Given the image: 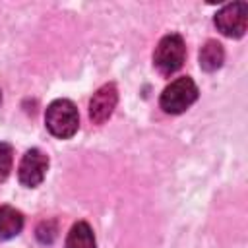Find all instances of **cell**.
I'll return each instance as SVG.
<instances>
[{"instance_id":"3","label":"cell","mask_w":248,"mask_h":248,"mask_svg":"<svg viewBox=\"0 0 248 248\" xmlns=\"http://www.w3.org/2000/svg\"><path fill=\"white\" fill-rule=\"evenodd\" d=\"M184 58H186V45H184L182 35L169 33L155 46L153 66L163 76H170V74H174V72H178L182 68Z\"/></svg>"},{"instance_id":"1","label":"cell","mask_w":248,"mask_h":248,"mask_svg":"<svg viewBox=\"0 0 248 248\" xmlns=\"http://www.w3.org/2000/svg\"><path fill=\"white\" fill-rule=\"evenodd\" d=\"M46 130L60 140L72 138L79 128V114L70 99H56L46 107L45 112Z\"/></svg>"},{"instance_id":"7","label":"cell","mask_w":248,"mask_h":248,"mask_svg":"<svg viewBox=\"0 0 248 248\" xmlns=\"http://www.w3.org/2000/svg\"><path fill=\"white\" fill-rule=\"evenodd\" d=\"M23 229V213L12 205H0V240L17 236Z\"/></svg>"},{"instance_id":"6","label":"cell","mask_w":248,"mask_h":248,"mask_svg":"<svg viewBox=\"0 0 248 248\" xmlns=\"http://www.w3.org/2000/svg\"><path fill=\"white\" fill-rule=\"evenodd\" d=\"M118 103V89L114 83H105L101 85L91 101H89V118L93 120V124H103L110 118V114L114 112Z\"/></svg>"},{"instance_id":"9","label":"cell","mask_w":248,"mask_h":248,"mask_svg":"<svg viewBox=\"0 0 248 248\" xmlns=\"http://www.w3.org/2000/svg\"><path fill=\"white\" fill-rule=\"evenodd\" d=\"M64 248H97L95 234H93V229L89 227V223H85V221L74 223L66 236Z\"/></svg>"},{"instance_id":"8","label":"cell","mask_w":248,"mask_h":248,"mask_svg":"<svg viewBox=\"0 0 248 248\" xmlns=\"http://www.w3.org/2000/svg\"><path fill=\"white\" fill-rule=\"evenodd\" d=\"M198 60H200V68L205 70V72H215L223 66L225 62V50H223V45L215 39H209L203 43V46L200 48V54H198Z\"/></svg>"},{"instance_id":"10","label":"cell","mask_w":248,"mask_h":248,"mask_svg":"<svg viewBox=\"0 0 248 248\" xmlns=\"http://www.w3.org/2000/svg\"><path fill=\"white\" fill-rule=\"evenodd\" d=\"M12 165H14V149L10 143L0 141V182H4L10 176Z\"/></svg>"},{"instance_id":"5","label":"cell","mask_w":248,"mask_h":248,"mask_svg":"<svg viewBox=\"0 0 248 248\" xmlns=\"http://www.w3.org/2000/svg\"><path fill=\"white\" fill-rule=\"evenodd\" d=\"M46 170H48V157L41 149L33 147L25 151V155L21 157L19 167H17V178L23 186L35 188L45 180Z\"/></svg>"},{"instance_id":"4","label":"cell","mask_w":248,"mask_h":248,"mask_svg":"<svg viewBox=\"0 0 248 248\" xmlns=\"http://www.w3.org/2000/svg\"><path fill=\"white\" fill-rule=\"evenodd\" d=\"M213 23L225 37L240 39L248 27V4L246 2H231V4L223 6L215 14Z\"/></svg>"},{"instance_id":"11","label":"cell","mask_w":248,"mask_h":248,"mask_svg":"<svg viewBox=\"0 0 248 248\" xmlns=\"http://www.w3.org/2000/svg\"><path fill=\"white\" fill-rule=\"evenodd\" d=\"M37 238H39V242H43V244H50V242H54V238H56V234H58V225H56V221L54 219H46V221H41L39 223V227H37Z\"/></svg>"},{"instance_id":"12","label":"cell","mask_w":248,"mask_h":248,"mask_svg":"<svg viewBox=\"0 0 248 248\" xmlns=\"http://www.w3.org/2000/svg\"><path fill=\"white\" fill-rule=\"evenodd\" d=\"M0 103H2V91H0Z\"/></svg>"},{"instance_id":"2","label":"cell","mask_w":248,"mask_h":248,"mask_svg":"<svg viewBox=\"0 0 248 248\" xmlns=\"http://www.w3.org/2000/svg\"><path fill=\"white\" fill-rule=\"evenodd\" d=\"M198 95H200V91H198V85L194 83V79L188 76H182V78H176L174 81H170L163 89V93L159 97V105L167 114H180L196 103Z\"/></svg>"}]
</instances>
